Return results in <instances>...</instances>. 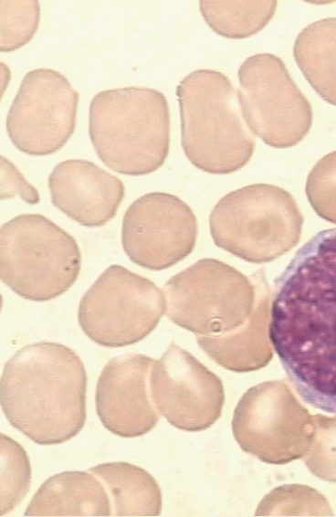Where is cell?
I'll use <instances>...</instances> for the list:
<instances>
[{"instance_id": "6da1fadb", "label": "cell", "mask_w": 336, "mask_h": 517, "mask_svg": "<svg viewBox=\"0 0 336 517\" xmlns=\"http://www.w3.org/2000/svg\"><path fill=\"white\" fill-rule=\"evenodd\" d=\"M268 337L299 397L336 415V227L318 232L274 281Z\"/></svg>"}, {"instance_id": "7a4b0ae2", "label": "cell", "mask_w": 336, "mask_h": 517, "mask_svg": "<svg viewBox=\"0 0 336 517\" xmlns=\"http://www.w3.org/2000/svg\"><path fill=\"white\" fill-rule=\"evenodd\" d=\"M88 376L68 346L38 342L18 350L4 365L2 410L16 429L39 445L66 442L85 425Z\"/></svg>"}, {"instance_id": "3957f363", "label": "cell", "mask_w": 336, "mask_h": 517, "mask_svg": "<svg viewBox=\"0 0 336 517\" xmlns=\"http://www.w3.org/2000/svg\"><path fill=\"white\" fill-rule=\"evenodd\" d=\"M89 134L98 157L110 170L131 176L151 174L169 153L167 100L144 87L101 90L89 104Z\"/></svg>"}, {"instance_id": "277c9868", "label": "cell", "mask_w": 336, "mask_h": 517, "mask_svg": "<svg viewBox=\"0 0 336 517\" xmlns=\"http://www.w3.org/2000/svg\"><path fill=\"white\" fill-rule=\"evenodd\" d=\"M181 118V144L196 168L229 174L245 166L256 141L247 128L237 94L229 78L216 70L197 69L176 88Z\"/></svg>"}, {"instance_id": "5b68a950", "label": "cell", "mask_w": 336, "mask_h": 517, "mask_svg": "<svg viewBox=\"0 0 336 517\" xmlns=\"http://www.w3.org/2000/svg\"><path fill=\"white\" fill-rule=\"evenodd\" d=\"M81 253L76 239L41 214H21L0 229V277L12 291L47 301L77 280Z\"/></svg>"}, {"instance_id": "8992f818", "label": "cell", "mask_w": 336, "mask_h": 517, "mask_svg": "<svg viewBox=\"0 0 336 517\" xmlns=\"http://www.w3.org/2000/svg\"><path fill=\"white\" fill-rule=\"evenodd\" d=\"M302 222L293 196L267 184L228 193L214 206L209 218L216 246L257 263L273 260L293 248Z\"/></svg>"}, {"instance_id": "52a82bcc", "label": "cell", "mask_w": 336, "mask_h": 517, "mask_svg": "<svg viewBox=\"0 0 336 517\" xmlns=\"http://www.w3.org/2000/svg\"><path fill=\"white\" fill-rule=\"evenodd\" d=\"M166 310L164 293L125 267L109 266L79 301L78 322L97 344L116 348L148 336Z\"/></svg>"}, {"instance_id": "ba28073f", "label": "cell", "mask_w": 336, "mask_h": 517, "mask_svg": "<svg viewBox=\"0 0 336 517\" xmlns=\"http://www.w3.org/2000/svg\"><path fill=\"white\" fill-rule=\"evenodd\" d=\"M237 99L245 122L275 148L296 145L312 124V108L284 61L270 53L248 57L238 69Z\"/></svg>"}, {"instance_id": "9c48e42d", "label": "cell", "mask_w": 336, "mask_h": 517, "mask_svg": "<svg viewBox=\"0 0 336 517\" xmlns=\"http://www.w3.org/2000/svg\"><path fill=\"white\" fill-rule=\"evenodd\" d=\"M79 93L52 69L27 72L8 110L7 135L19 151L46 156L61 149L76 127Z\"/></svg>"}, {"instance_id": "30bf717a", "label": "cell", "mask_w": 336, "mask_h": 517, "mask_svg": "<svg viewBox=\"0 0 336 517\" xmlns=\"http://www.w3.org/2000/svg\"><path fill=\"white\" fill-rule=\"evenodd\" d=\"M197 232L196 217L186 203L171 194L151 192L137 198L125 211L121 245L136 265L162 270L193 251Z\"/></svg>"}, {"instance_id": "8fae6325", "label": "cell", "mask_w": 336, "mask_h": 517, "mask_svg": "<svg viewBox=\"0 0 336 517\" xmlns=\"http://www.w3.org/2000/svg\"><path fill=\"white\" fill-rule=\"evenodd\" d=\"M154 359L133 353L110 359L96 386L97 415L103 427L121 438L152 430L159 416L150 399V374Z\"/></svg>"}, {"instance_id": "7c38bea8", "label": "cell", "mask_w": 336, "mask_h": 517, "mask_svg": "<svg viewBox=\"0 0 336 517\" xmlns=\"http://www.w3.org/2000/svg\"><path fill=\"white\" fill-rule=\"evenodd\" d=\"M213 377L188 352L172 343L150 374V394L158 410L173 426L199 430L210 424Z\"/></svg>"}, {"instance_id": "4fadbf2b", "label": "cell", "mask_w": 336, "mask_h": 517, "mask_svg": "<svg viewBox=\"0 0 336 517\" xmlns=\"http://www.w3.org/2000/svg\"><path fill=\"white\" fill-rule=\"evenodd\" d=\"M245 276L228 265L203 258L173 276L163 286L165 313L179 326L205 333L226 301V295L253 286L250 280L232 288Z\"/></svg>"}, {"instance_id": "5bb4252c", "label": "cell", "mask_w": 336, "mask_h": 517, "mask_svg": "<svg viewBox=\"0 0 336 517\" xmlns=\"http://www.w3.org/2000/svg\"><path fill=\"white\" fill-rule=\"evenodd\" d=\"M52 204L78 224L96 227L116 215L125 195L121 179L84 159L56 164L48 177Z\"/></svg>"}, {"instance_id": "9a60e30c", "label": "cell", "mask_w": 336, "mask_h": 517, "mask_svg": "<svg viewBox=\"0 0 336 517\" xmlns=\"http://www.w3.org/2000/svg\"><path fill=\"white\" fill-rule=\"evenodd\" d=\"M93 473L68 470L46 480L25 511V516H110L105 486Z\"/></svg>"}, {"instance_id": "2e32d148", "label": "cell", "mask_w": 336, "mask_h": 517, "mask_svg": "<svg viewBox=\"0 0 336 517\" xmlns=\"http://www.w3.org/2000/svg\"><path fill=\"white\" fill-rule=\"evenodd\" d=\"M104 484L111 499L114 516H156L162 496L153 477L142 468L120 461L99 464L89 470Z\"/></svg>"}, {"instance_id": "e0dca14e", "label": "cell", "mask_w": 336, "mask_h": 517, "mask_svg": "<svg viewBox=\"0 0 336 517\" xmlns=\"http://www.w3.org/2000/svg\"><path fill=\"white\" fill-rule=\"evenodd\" d=\"M293 57L316 93L336 106V17L304 27L295 39Z\"/></svg>"}, {"instance_id": "ac0fdd59", "label": "cell", "mask_w": 336, "mask_h": 517, "mask_svg": "<svg viewBox=\"0 0 336 517\" xmlns=\"http://www.w3.org/2000/svg\"><path fill=\"white\" fill-rule=\"evenodd\" d=\"M277 1H211L199 2L200 12L216 34L241 39L262 30L273 17Z\"/></svg>"}, {"instance_id": "d6986e66", "label": "cell", "mask_w": 336, "mask_h": 517, "mask_svg": "<svg viewBox=\"0 0 336 517\" xmlns=\"http://www.w3.org/2000/svg\"><path fill=\"white\" fill-rule=\"evenodd\" d=\"M31 466L25 448L1 433V504L0 515L16 509L30 489Z\"/></svg>"}, {"instance_id": "ffe728a7", "label": "cell", "mask_w": 336, "mask_h": 517, "mask_svg": "<svg viewBox=\"0 0 336 517\" xmlns=\"http://www.w3.org/2000/svg\"><path fill=\"white\" fill-rule=\"evenodd\" d=\"M0 50L12 52L28 43L36 34L40 20L37 0L0 1Z\"/></svg>"}, {"instance_id": "44dd1931", "label": "cell", "mask_w": 336, "mask_h": 517, "mask_svg": "<svg viewBox=\"0 0 336 517\" xmlns=\"http://www.w3.org/2000/svg\"><path fill=\"white\" fill-rule=\"evenodd\" d=\"M305 191L315 212L336 223V151L316 163L308 175Z\"/></svg>"}, {"instance_id": "7402d4cb", "label": "cell", "mask_w": 336, "mask_h": 517, "mask_svg": "<svg viewBox=\"0 0 336 517\" xmlns=\"http://www.w3.org/2000/svg\"><path fill=\"white\" fill-rule=\"evenodd\" d=\"M1 199L19 195L26 203L34 205L40 200L37 190L25 178L16 165L1 156Z\"/></svg>"}]
</instances>
